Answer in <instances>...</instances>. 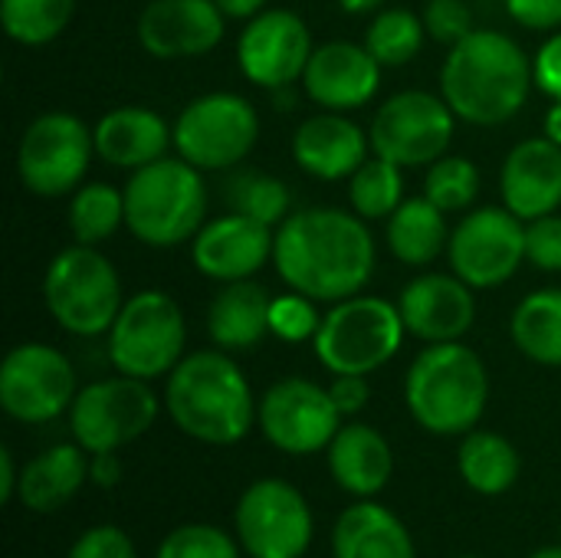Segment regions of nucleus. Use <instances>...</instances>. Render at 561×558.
<instances>
[{"label": "nucleus", "instance_id": "aec40b11", "mask_svg": "<svg viewBox=\"0 0 561 558\" xmlns=\"http://www.w3.org/2000/svg\"><path fill=\"white\" fill-rule=\"evenodd\" d=\"M401 319L411 335L424 342H460L477 322L473 286H467L457 273H424L411 280L398 299Z\"/></svg>", "mask_w": 561, "mask_h": 558}, {"label": "nucleus", "instance_id": "423d86ee", "mask_svg": "<svg viewBox=\"0 0 561 558\" xmlns=\"http://www.w3.org/2000/svg\"><path fill=\"white\" fill-rule=\"evenodd\" d=\"M43 303L56 326L79 339L108 332L125 306L122 280L112 260L85 243L53 257L43 276Z\"/></svg>", "mask_w": 561, "mask_h": 558}, {"label": "nucleus", "instance_id": "412c9836", "mask_svg": "<svg viewBox=\"0 0 561 558\" xmlns=\"http://www.w3.org/2000/svg\"><path fill=\"white\" fill-rule=\"evenodd\" d=\"M378 86L381 62L368 53V46H355L345 39L316 46L302 72L306 95L329 112L362 109L378 92Z\"/></svg>", "mask_w": 561, "mask_h": 558}, {"label": "nucleus", "instance_id": "79ce46f5", "mask_svg": "<svg viewBox=\"0 0 561 558\" xmlns=\"http://www.w3.org/2000/svg\"><path fill=\"white\" fill-rule=\"evenodd\" d=\"M66 558H138L135 543L125 529L118 526H92L85 529L72 546Z\"/></svg>", "mask_w": 561, "mask_h": 558}, {"label": "nucleus", "instance_id": "7ed1b4c3", "mask_svg": "<svg viewBox=\"0 0 561 558\" xmlns=\"http://www.w3.org/2000/svg\"><path fill=\"white\" fill-rule=\"evenodd\" d=\"M164 408L178 431L210 447L240 444L260 414L247 375L224 349L184 355L168 375Z\"/></svg>", "mask_w": 561, "mask_h": 558}, {"label": "nucleus", "instance_id": "2f4dec72", "mask_svg": "<svg viewBox=\"0 0 561 558\" xmlns=\"http://www.w3.org/2000/svg\"><path fill=\"white\" fill-rule=\"evenodd\" d=\"M118 224H125V191H115L112 184H85L72 191L69 201V230L76 243L95 247L108 240Z\"/></svg>", "mask_w": 561, "mask_h": 558}, {"label": "nucleus", "instance_id": "2eb2a0df", "mask_svg": "<svg viewBox=\"0 0 561 558\" xmlns=\"http://www.w3.org/2000/svg\"><path fill=\"white\" fill-rule=\"evenodd\" d=\"M256 424L276 451L309 457L329 451L342 428V411L335 408L329 388H319L309 378H283L263 395Z\"/></svg>", "mask_w": 561, "mask_h": 558}, {"label": "nucleus", "instance_id": "f3484780", "mask_svg": "<svg viewBox=\"0 0 561 558\" xmlns=\"http://www.w3.org/2000/svg\"><path fill=\"white\" fill-rule=\"evenodd\" d=\"M312 56V36L293 10H263L240 33L237 59L243 76L263 89H286L302 79Z\"/></svg>", "mask_w": 561, "mask_h": 558}, {"label": "nucleus", "instance_id": "6e6552de", "mask_svg": "<svg viewBox=\"0 0 561 558\" xmlns=\"http://www.w3.org/2000/svg\"><path fill=\"white\" fill-rule=\"evenodd\" d=\"M184 312L158 289L135 293L108 329V362L118 375L154 382L184 358Z\"/></svg>", "mask_w": 561, "mask_h": 558}, {"label": "nucleus", "instance_id": "c85d7f7f", "mask_svg": "<svg viewBox=\"0 0 561 558\" xmlns=\"http://www.w3.org/2000/svg\"><path fill=\"white\" fill-rule=\"evenodd\" d=\"M457 470L463 483L480 497H503L523 474L519 451L496 431H470L457 451Z\"/></svg>", "mask_w": 561, "mask_h": 558}, {"label": "nucleus", "instance_id": "473e14b6", "mask_svg": "<svg viewBox=\"0 0 561 558\" xmlns=\"http://www.w3.org/2000/svg\"><path fill=\"white\" fill-rule=\"evenodd\" d=\"M76 0H0V20L13 43L46 46L72 20Z\"/></svg>", "mask_w": 561, "mask_h": 558}, {"label": "nucleus", "instance_id": "a18cd8bd", "mask_svg": "<svg viewBox=\"0 0 561 558\" xmlns=\"http://www.w3.org/2000/svg\"><path fill=\"white\" fill-rule=\"evenodd\" d=\"M329 395L335 408L342 411V418H355L371 401L368 375H335V382L329 385Z\"/></svg>", "mask_w": 561, "mask_h": 558}, {"label": "nucleus", "instance_id": "7c9ffc66", "mask_svg": "<svg viewBox=\"0 0 561 558\" xmlns=\"http://www.w3.org/2000/svg\"><path fill=\"white\" fill-rule=\"evenodd\" d=\"M510 335L536 365L561 368V289H539L526 296L513 312Z\"/></svg>", "mask_w": 561, "mask_h": 558}, {"label": "nucleus", "instance_id": "6ab92c4d", "mask_svg": "<svg viewBox=\"0 0 561 558\" xmlns=\"http://www.w3.org/2000/svg\"><path fill=\"white\" fill-rule=\"evenodd\" d=\"M273 243H276L273 227L233 210L197 230L191 243V260L197 273L217 283H237L263 270V263L273 257Z\"/></svg>", "mask_w": 561, "mask_h": 558}, {"label": "nucleus", "instance_id": "b1692460", "mask_svg": "<svg viewBox=\"0 0 561 558\" xmlns=\"http://www.w3.org/2000/svg\"><path fill=\"white\" fill-rule=\"evenodd\" d=\"M329 474L355 500H375L394 477V451L371 424H342L329 444Z\"/></svg>", "mask_w": 561, "mask_h": 558}, {"label": "nucleus", "instance_id": "f704fd0d", "mask_svg": "<svg viewBox=\"0 0 561 558\" xmlns=\"http://www.w3.org/2000/svg\"><path fill=\"white\" fill-rule=\"evenodd\" d=\"M427 26L404 7H391L381 10L371 26H368V53L381 62V66H404L417 56L421 43H424Z\"/></svg>", "mask_w": 561, "mask_h": 558}, {"label": "nucleus", "instance_id": "0eeeda50", "mask_svg": "<svg viewBox=\"0 0 561 558\" xmlns=\"http://www.w3.org/2000/svg\"><path fill=\"white\" fill-rule=\"evenodd\" d=\"M401 309L381 296H348L335 303L316 332V355L332 375H371L385 368L404 342Z\"/></svg>", "mask_w": 561, "mask_h": 558}, {"label": "nucleus", "instance_id": "e433bc0d", "mask_svg": "<svg viewBox=\"0 0 561 558\" xmlns=\"http://www.w3.org/2000/svg\"><path fill=\"white\" fill-rule=\"evenodd\" d=\"M480 194V171L467 158H437L424 178V197L444 214L467 210Z\"/></svg>", "mask_w": 561, "mask_h": 558}, {"label": "nucleus", "instance_id": "bb28decb", "mask_svg": "<svg viewBox=\"0 0 561 558\" xmlns=\"http://www.w3.org/2000/svg\"><path fill=\"white\" fill-rule=\"evenodd\" d=\"M270 289L250 280L227 283L207 309V335L224 352H247L270 335Z\"/></svg>", "mask_w": 561, "mask_h": 558}, {"label": "nucleus", "instance_id": "a211bd4d", "mask_svg": "<svg viewBox=\"0 0 561 558\" xmlns=\"http://www.w3.org/2000/svg\"><path fill=\"white\" fill-rule=\"evenodd\" d=\"M217 0H151L138 16V39L158 59H191L224 39Z\"/></svg>", "mask_w": 561, "mask_h": 558}, {"label": "nucleus", "instance_id": "cd10ccee", "mask_svg": "<svg viewBox=\"0 0 561 558\" xmlns=\"http://www.w3.org/2000/svg\"><path fill=\"white\" fill-rule=\"evenodd\" d=\"M89 483V454L79 444H53L20 470L16 500L30 513H56Z\"/></svg>", "mask_w": 561, "mask_h": 558}, {"label": "nucleus", "instance_id": "de8ad7c7", "mask_svg": "<svg viewBox=\"0 0 561 558\" xmlns=\"http://www.w3.org/2000/svg\"><path fill=\"white\" fill-rule=\"evenodd\" d=\"M16 490H20V470H16L10 447H3L0 451V503L16 500Z\"/></svg>", "mask_w": 561, "mask_h": 558}, {"label": "nucleus", "instance_id": "49530a36", "mask_svg": "<svg viewBox=\"0 0 561 558\" xmlns=\"http://www.w3.org/2000/svg\"><path fill=\"white\" fill-rule=\"evenodd\" d=\"M89 483H95L102 490H112V487L122 483L118 451H112V454H89Z\"/></svg>", "mask_w": 561, "mask_h": 558}, {"label": "nucleus", "instance_id": "3c124183", "mask_svg": "<svg viewBox=\"0 0 561 558\" xmlns=\"http://www.w3.org/2000/svg\"><path fill=\"white\" fill-rule=\"evenodd\" d=\"M385 0H339V7L345 10V13H371V10H378Z\"/></svg>", "mask_w": 561, "mask_h": 558}, {"label": "nucleus", "instance_id": "f257e3e1", "mask_svg": "<svg viewBox=\"0 0 561 558\" xmlns=\"http://www.w3.org/2000/svg\"><path fill=\"white\" fill-rule=\"evenodd\" d=\"M273 263L289 289L316 303H342L371 280L375 240L358 214L306 207L279 224Z\"/></svg>", "mask_w": 561, "mask_h": 558}, {"label": "nucleus", "instance_id": "20e7f679", "mask_svg": "<svg viewBox=\"0 0 561 558\" xmlns=\"http://www.w3.org/2000/svg\"><path fill=\"white\" fill-rule=\"evenodd\" d=\"M404 401L427 434L463 437L477 431L490 401L486 365L463 342H434L411 362Z\"/></svg>", "mask_w": 561, "mask_h": 558}, {"label": "nucleus", "instance_id": "8fccbe9b", "mask_svg": "<svg viewBox=\"0 0 561 558\" xmlns=\"http://www.w3.org/2000/svg\"><path fill=\"white\" fill-rule=\"evenodd\" d=\"M546 138L561 145V99H552V109L546 112Z\"/></svg>", "mask_w": 561, "mask_h": 558}, {"label": "nucleus", "instance_id": "dca6fc26", "mask_svg": "<svg viewBox=\"0 0 561 558\" xmlns=\"http://www.w3.org/2000/svg\"><path fill=\"white\" fill-rule=\"evenodd\" d=\"M447 253L467 286L493 289L526 260V227L510 207H480L457 224Z\"/></svg>", "mask_w": 561, "mask_h": 558}, {"label": "nucleus", "instance_id": "4c0bfd02", "mask_svg": "<svg viewBox=\"0 0 561 558\" xmlns=\"http://www.w3.org/2000/svg\"><path fill=\"white\" fill-rule=\"evenodd\" d=\"M240 539L227 529L210 523H184L161 539L154 558H240Z\"/></svg>", "mask_w": 561, "mask_h": 558}, {"label": "nucleus", "instance_id": "09e8293b", "mask_svg": "<svg viewBox=\"0 0 561 558\" xmlns=\"http://www.w3.org/2000/svg\"><path fill=\"white\" fill-rule=\"evenodd\" d=\"M263 3L266 0H217V7L224 10V16H233V20H253L256 13H263Z\"/></svg>", "mask_w": 561, "mask_h": 558}, {"label": "nucleus", "instance_id": "ea45409f", "mask_svg": "<svg viewBox=\"0 0 561 558\" xmlns=\"http://www.w3.org/2000/svg\"><path fill=\"white\" fill-rule=\"evenodd\" d=\"M424 26L437 43L457 46L463 36L473 33V13L467 0H431L424 10Z\"/></svg>", "mask_w": 561, "mask_h": 558}, {"label": "nucleus", "instance_id": "9b49d317", "mask_svg": "<svg viewBox=\"0 0 561 558\" xmlns=\"http://www.w3.org/2000/svg\"><path fill=\"white\" fill-rule=\"evenodd\" d=\"M256 135V109L233 92L201 95L174 122V148L201 171L233 168L253 151Z\"/></svg>", "mask_w": 561, "mask_h": 558}, {"label": "nucleus", "instance_id": "9d476101", "mask_svg": "<svg viewBox=\"0 0 561 558\" xmlns=\"http://www.w3.org/2000/svg\"><path fill=\"white\" fill-rule=\"evenodd\" d=\"M233 526L250 558H302L316 533L309 500L279 477H263L243 490Z\"/></svg>", "mask_w": 561, "mask_h": 558}, {"label": "nucleus", "instance_id": "393cba45", "mask_svg": "<svg viewBox=\"0 0 561 558\" xmlns=\"http://www.w3.org/2000/svg\"><path fill=\"white\" fill-rule=\"evenodd\" d=\"M92 138L102 161L138 171L164 158L168 145L174 141V128H168V122L145 105H122L99 118Z\"/></svg>", "mask_w": 561, "mask_h": 558}, {"label": "nucleus", "instance_id": "f03ea898", "mask_svg": "<svg viewBox=\"0 0 561 558\" xmlns=\"http://www.w3.org/2000/svg\"><path fill=\"white\" fill-rule=\"evenodd\" d=\"M533 62L523 46L500 30H473L457 46L440 69V92L457 118L470 125H503L529 99Z\"/></svg>", "mask_w": 561, "mask_h": 558}, {"label": "nucleus", "instance_id": "f8f14e48", "mask_svg": "<svg viewBox=\"0 0 561 558\" xmlns=\"http://www.w3.org/2000/svg\"><path fill=\"white\" fill-rule=\"evenodd\" d=\"M95 155V138L82 118L46 112L30 122L16 145V174L36 197H62L79 187Z\"/></svg>", "mask_w": 561, "mask_h": 558}, {"label": "nucleus", "instance_id": "ddd939ff", "mask_svg": "<svg viewBox=\"0 0 561 558\" xmlns=\"http://www.w3.org/2000/svg\"><path fill=\"white\" fill-rule=\"evenodd\" d=\"M454 118L457 115L447 99L408 89L375 112L368 138L378 158L394 161L398 168H421L447 155L454 141Z\"/></svg>", "mask_w": 561, "mask_h": 558}, {"label": "nucleus", "instance_id": "603ef678", "mask_svg": "<svg viewBox=\"0 0 561 558\" xmlns=\"http://www.w3.org/2000/svg\"><path fill=\"white\" fill-rule=\"evenodd\" d=\"M529 558H561V546H546V549H536Z\"/></svg>", "mask_w": 561, "mask_h": 558}, {"label": "nucleus", "instance_id": "c756f323", "mask_svg": "<svg viewBox=\"0 0 561 558\" xmlns=\"http://www.w3.org/2000/svg\"><path fill=\"white\" fill-rule=\"evenodd\" d=\"M388 247L408 266L434 263L447 247V217L427 197L404 201L388 220Z\"/></svg>", "mask_w": 561, "mask_h": 558}, {"label": "nucleus", "instance_id": "5701e85b", "mask_svg": "<svg viewBox=\"0 0 561 558\" xmlns=\"http://www.w3.org/2000/svg\"><path fill=\"white\" fill-rule=\"evenodd\" d=\"M368 141L371 138L342 112H322L296 128L293 158L306 174L322 181H339L365 164Z\"/></svg>", "mask_w": 561, "mask_h": 558}, {"label": "nucleus", "instance_id": "c9c22d12", "mask_svg": "<svg viewBox=\"0 0 561 558\" xmlns=\"http://www.w3.org/2000/svg\"><path fill=\"white\" fill-rule=\"evenodd\" d=\"M227 204L243 217H253L266 227H279L289 210V187L273 174L240 171L227 181Z\"/></svg>", "mask_w": 561, "mask_h": 558}, {"label": "nucleus", "instance_id": "a878e982", "mask_svg": "<svg viewBox=\"0 0 561 558\" xmlns=\"http://www.w3.org/2000/svg\"><path fill=\"white\" fill-rule=\"evenodd\" d=\"M332 558H417V546L394 510L355 500L332 526Z\"/></svg>", "mask_w": 561, "mask_h": 558}, {"label": "nucleus", "instance_id": "864d4df0", "mask_svg": "<svg viewBox=\"0 0 561 558\" xmlns=\"http://www.w3.org/2000/svg\"><path fill=\"white\" fill-rule=\"evenodd\" d=\"M457 558H483V556H457Z\"/></svg>", "mask_w": 561, "mask_h": 558}, {"label": "nucleus", "instance_id": "4468645a", "mask_svg": "<svg viewBox=\"0 0 561 558\" xmlns=\"http://www.w3.org/2000/svg\"><path fill=\"white\" fill-rule=\"evenodd\" d=\"M76 368L72 362L43 342H23L7 352L0 365V405L20 424H46L72 408Z\"/></svg>", "mask_w": 561, "mask_h": 558}, {"label": "nucleus", "instance_id": "c03bdc74", "mask_svg": "<svg viewBox=\"0 0 561 558\" xmlns=\"http://www.w3.org/2000/svg\"><path fill=\"white\" fill-rule=\"evenodd\" d=\"M506 10L526 30L561 26V0H506Z\"/></svg>", "mask_w": 561, "mask_h": 558}, {"label": "nucleus", "instance_id": "1a4fd4ad", "mask_svg": "<svg viewBox=\"0 0 561 558\" xmlns=\"http://www.w3.org/2000/svg\"><path fill=\"white\" fill-rule=\"evenodd\" d=\"M158 421V395L148 382L115 375L79 388L69 408V431L85 454H112L135 444Z\"/></svg>", "mask_w": 561, "mask_h": 558}, {"label": "nucleus", "instance_id": "72a5a7b5", "mask_svg": "<svg viewBox=\"0 0 561 558\" xmlns=\"http://www.w3.org/2000/svg\"><path fill=\"white\" fill-rule=\"evenodd\" d=\"M404 178H401V168L394 161H385V158H365V164L352 174V184H348V201L355 207L358 217L365 220H381V217H391L404 201Z\"/></svg>", "mask_w": 561, "mask_h": 558}, {"label": "nucleus", "instance_id": "37998d69", "mask_svg": "<svg viewBox=\"0 0 561 558\" xmlns=\"http://www.w3.org/2000/svg\"><path fill=\"white\" fill-rule=\"evenodd\" d=\"M533 79L549 99H561V33L539 46L533 59Z\"/></svg>", "mask_w": 561, "mask_h": 558}, {"label": "nucleus", "instance_id": "39448f33", "mask_svg": "<svg viewBox=\"0 0 561 558\" xmlns=\"http://www.w3.org/2000/svg\"><path fill=\"white\" fill-rule=\"evenodd\" d=\"M207 187L191 161L161 158L131 171L125 184V224L145 247H178L204 227Z\"/></svg>", "mask_w": 561, "mask_h": 558}, {"label": "nucleus", "instance_id": "a19ab883", "mask_svg": "<svg viewBox=\"0 0 561 558\" xmlns=\"http://www.w3.org/2000/svg\"><path fill=\"white\" fill-rule=\"evenodd\" d=\"M526 260L546 273H561V217L546 214L526 227Z\"/></svg>", "mask_w": 561, "mask_h": 558}, {"label": "nucleus", "instance_id": "4be33fe9", "mask_svg": "<svg viewBox=\"0 0 561 558\" xmlns=\"http://www.w3.org/2000/svg\"><path fill=\"white\" fill-rule=\"evenodd\" d=\"M503 204L519 220L556 214L561 204V145L552 138L519 141L503 164Z\"/></svg>", "mask_w": 561, "mask_h": 558}, {"label": "nucleus", "instance_id": "58836bf2", "mask_svg": "<svg viewBox=\"0 0 561 558\" xmlns=\"http://www.w3.org/2000/svg\"><path fill=\"white\" fill-rule=\"evenodd\" d=\"M319 326H322V316L316 312V299H309L296 289L286 296H273L270 335H276L283 342H309V339H316Z\"/></svg>", "mask_w": 561, "mask_h": 558}]
</instances>
